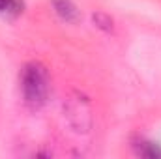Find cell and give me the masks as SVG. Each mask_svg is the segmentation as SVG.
Returning <instances> with one entry per match:
<instances>
[{
    "label": "cell",
    "instance_id": "cell-2",
    "mask_svg": "<svg viewBox=\"0 0 161 159\" xmlns=\"http://www.w3.org/2000/svg\"><path fill=\"white\" fill-rule=\"evenodd\" d=\"M54 8L58 11V15L66 21H75L77 19V9L69 0H54Z\"/></svg>",
    "mask_w": 161,
    "mask_h": 159
},
{
    "label": "cell",
    "instance_id": "cell-1",
    "mask_svg": "<svg viewBox=\"0 0 161 159\" xmlns=\"http://www.w3.org/2000/svg\"><path fill=\"white\" fill-rule=\"evenodd\" d=\"M23 94L30 107H40L45 103L49 94V79L45 68L40 64H28L23 71Z\"/></svg>",
    "mask_w": 161,
    "mask_h": 159
},
{
    "label": "cell",
    "instance_id": "cell-3",
    "mask_svg": "<svg viewBox=\"0 0 161 159\" xmlns=\"http://www.w3.org/2000/svg\"><path fill=\"white\" fill-rule=\"evenodd\" d=\"M21 8V0H0V13H19Z\"/></svg>",
    "mask_w": 161,
    "mask_h": 159
}]
</instances>
